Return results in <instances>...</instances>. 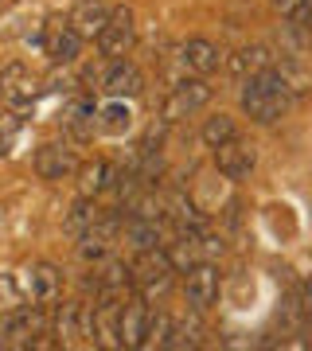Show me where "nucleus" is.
I'll return each mask as SVG.
<instances>
[{"label": "nucleus", "instance_id": "1", "mask_svg": "<svg viewBox=\"0 0 312 351\" xmlns=\"http://www.w3.org/2000/svg\"><path fill=\"white\" fill-rule=\"evenodd\" d=\"M293 86L285 82V75L277 71V63L262 75L246 78V86H242V113H246L250 121H258V125H274L289 113L293 106Z\"/></svg>", "mask_w": 312, "mask_h": 351}, {"label": "nucleus", "instance_id": "2", "mask_svg": "<svg viewBox=\"0 0 312 351\" xmlns=\"http://www.w3.org/2000/svg\"><path fill=\"white\" fill-rule=\"evenodd\" d=\"M55 343H59V348L98 343V332H94V304H86V301L59 304V313H55Z\"/></svg>", "mask_w": 312, "mask_h": 351}, {"label": "nucleus", "instance_id": "3", "mask_svg": "<svg viewBox=\"0 0 312 351\" xmlns=\"http://www.w3.org/2000/svg\"><path fill=\"white\" fill-rule=\"evenodd\" d=\"M172 274H176V265L168 258V250H160V246L141 250L137 262H133V289L141 297H160V293L172 289Z\"/></svg>", "mask_w": 312, "mask_h": 351}, {"label": "nucleus", "instance_id": "4", "mask_svg": "<svg viewBox=\"0 0 312 351\" xmlns=\"http://www.w3.org/2000/svg\"><path fill=\"white\" fill-rule=\"evenodd\" d=\"M39 43H43V55H47L51 63H75L78 47H82V36L71 24V16H47Z\"/></svg>", "mask_w": 312, "mask_h": 351}, {"label": "nucleus", "instance_id": "5", "mask_svg": "<svg viewBox=\"0 0 312 351\" xmlns=\"http://www.w3.org/2000/svg\"><path fill=\"white\" fill-rule=\"evenodd\" d=\"M0 332H4V348H39L43 336H47V316H43L39 304L16 308V313H8Z\"/></svg>", "mask_w": 312, "mask_h": 351}, {"label": "nucleus", "instance_id": "6", "mask_svg": "<svg viewBox=\"0 0 312 351\" xmlns=\"http://www.w3.org/2000/svg\"><path fill=\"white\" fill-rule=\"evenodd\" d=\"M207 101H211V86H207L203 78H184L180 86H172V94H168V98H164V106H160L164 125H176V121L191 117V113L203 110Z\"/></svg>", "mask_w": 312, "mask_h": 351}, {"label": "nucleus", "instance_id": "7", "mask_svg": "<svg viewBox=\"0 0 312 351\" xmlns=\"http://www.w3.org/2000/svg\"><path fill=\"white\" fill-rule=\"evenodd\" d=\"M20 285H24L27 304H39V308H47V304H55L62 297V274L51 262L27 265L24 277H20Z\"/></svg>", "mask_w": 312, "mask_h": 351}, {"label": "nucleus", "instance_id": "8", "mask_svg": "<svg viewBox=\"0 0 312 351\" xmlns=\"http://www.w3.org/2000/svg\"><path fill=\"white\" fill-rule=\"evenodd\" d=\"M117 230H121V219H117V215H101L90 230L78 234V258H82V262H94V265L106 262L110 250H113V242H117Z\"/></svg>", "mask_w": 312, "mask_h": 351}, {"label": "nucleus", "instance_id": "9", "mask_svg": "<svg viewBox=\"0 0 312 351\" xmlns=\"http://www.w3.org/2000/svg\"><path fill=\"white\" fill-rule=\"evenodd\" d=\"M258 164V145L254 141H242V137H230L226 145L215 149V168L226 176V180H246Z\"/></svg>", "mask_w": 312, "mask_h": 351}, {"label": "nucleus", "instance_id": "10", "mask_svg": "<svg viewBox=\"0 0 312 351\" xmlns=\"http://www.w3.org/2000/svg\"><path fill=\"white\" fill-rule=\"evenodd\" d=\"M149 297H125L121 320H117V343L121 348H145V332H149Z\"/></svg>", "mask_w": 312, "mask_h": 351}, {"label": "nucleus", "instance_id": "11", "mask_svg": "<svg viewBox=\"0 0 312 351\" xmlns=\"http://www.w3.org/2000/svg\"><path fill=\"white\" fill-rule=\"evenodd\" d=\"M133 43H137V24H133V12H129V8H113L106 32L98 36L101 55H110V59H125V55L133 51Z\"/></svg>", "mask_w": 312, "mask_h": 351}, {"label": "nucleus", "instance_id": "12", "mask_svg": "<svg viewBox=\"0 0 312 351\" xmlns=\"http://www.w3.org/2000/svg\"><path fill=\"white\" fill-rule=\"evenodd\" d=\"M39 94V78L27 71V66H4L0 71V101L8 106V110H24L27 101H36Z\"/></svg>", "mask_w": 312, "mask_h": 351}, {"label": "nucleus", "instance_id": "13", "mask_svg": "<svg viewBox=\"0 0 312 351\" xmlns=\"http://www.w3.org/2000/svg\"><path fill=\"white\" fill-rule=\"evenodd\" d=\"M219 289H223V281H219V269H215L211 262H200L195 269H187V304L195 308V313H207L215 301H219Z\"/></svg>", "mask_w": 312, "mask_h": 351}, {"label": "nucleus", "instance_id": "14", "mask_svg": "<svg viewBox=\"0 0 312 351\" xmlns=\"http://www.w3.org/2000/svg\"><path fill=\"white\" fill-rule=\"evenodd\" d=\"M36 172L43 176V180H67L71 172H78V156L71 145H43V149L36 152Z\"/></svg>", "mask_w": 312, "mask_h": 351}, {"label": "nucleus", "instance_id": "15", "mask_svg": "<svg viewBox=\"0 0 312 351\" xmlns=\"http://www.w3.org/2000/svg\"><path fill=\"white\" fill-rule=\"evenodd\" d=\"M90 289H94V297H129V289H133V265L125 262H106L101 265V274H94V281H90Z\"/></svg>", "mask_w": 312, "mask_h": 351}, {"label": "nucleus", "instance_id": "16", "mask_svg": "<svg viewBox=\"0 0 312 351\" xmlns=\"http://www.w3.org/2000/svg\"><path fill=\"white\" fill-rule=\"evenodd\" d=\"M180 63H184V71L203 78V75H211V71H219L223 51L215 47L211 39H187L184 47H180Z\"/></svg>", "mask_w": 312, "mask_h": 351}, {"label": "nucleus", "instance_id": "17", "mask_svg": "<svg viewBox=\"0 0 312 351\" xmlns=\"http://www.w3.org/2000/svg\"><path fill=\"white\" fill-rule=\"evenodd\" d=\"M98 117H101V110L90 98H75L71 106H67V113H62V129H67L75 141H90L94 129L101 125Z\"/></svg>", "mask_w": 312, "mask_h": 351}, {"label": "nucleus", "instance_id": "18", "mask_svg": "<svg viewBox=\"0 0 312 351\" xmlns=\"http://www.w3.org/2000/svg\"><path fill=\"white\" fill-rule=\"evenodd\" d=\"M164 219L176 226V234H184V230H203V211L187 199V191H180V188L164 199Z\"/></svg>", "mask_w": 312, "mask_h": 351}, {"label": "nucleus", "instance_id": "19", "mask_svg": "<svg viewBox=\"0 0 312 351\" xmlns=\"http://www.w3.org/2000/svg\"><path fill=\"white\" fill-rule=\"evenodd\" d=\"M110 16H113V8H106L101 0H78L75 12H71V24L78 27L82 39H98L106 32V24H110Z\"/></svg>", "mask_w": 312, "mask_h": 351}, {"label": "nucleus", "instance_id": "20", "mask_svg": "<svg viewBox=\"0 0 312 351\" xmlns=\"http://www.w3.org/2000/svg\"><path fill=\"white\" fill-rule=\"evenodd\" d=\"M141 90H145V75H141L133 63L117 59V63L106 71V94H110V98H137Z\"/></svg>", "mask_w": 312, "mask_h": 351}, {"label": "nucleus", "instance_id": "21", "mask_svg": "<svg viewBox=\"0 0 312 351\" xmlns=\"http://www.w3.org/2000/svg\"><path fill=\"white\" fill-rule=\"evenodd\" d=\"M277 59L269 55V47H262V43H254V47H242V51H235L230 55V75H238V78H254V75H262V71H269Z\"/></svg>", "mask_w": 312, "mask_h": 351}, {"label": "nucleus", "instance_id": "22", "mask_svg": "<svg viewBox=\"0 0 312 351\" xmlns=\"http://www.w3.org/2000/svg\"><path fill=\"white\" fill-rule=\"evenodd\" d=\"M125 239L133 242L137 250H152V246H160V219H141V215H129V219H125Z\"/></svg>", "mask_w": 312, "mask_h": 351}, {"label": "nucleus", "instance_id": "23", "mask_svg": "<svg viewBox=\"0 0 312 351\" xmlns=\"http://www.w3.org/2000/svg\"><path fill=\"white\" fill-rule=\"evenodd\" d=\"M78 176H82V180H78V191H82V195H90V199H94L98 191L113 188V180H117V172H113L106 160L82 164V168H78Z\"/></svg>", "mask_w": 312, "mask_h": 351}, {"label": "nucleus", "instance_id": "24", "mask_svg": "<svg viewBox=\"0 0 312 351\" xmlns=\"http://www.w3.org/2000/svg\"><path fill=\"white\" fill-rule=\"evenodd\" d=\"M200 343H203V320H200V313L191 308V320H184V324H172L168 348H172V351H187V348H200Z\"/></svg>", "mask_w": 312, "mask_h": 351}, {"label": "nucleus", "instance_id": "25", "mask_svg": "<svg viewBox=\"0 0 312 351\" xmlns=\"http://www.w3.org/2000/svg\"><path fill=\"white\" fill-rule=\"evenodd\" d=\"M230 137H238L235 117H226V113L207 117V125H203V145H207V149H219V145H226Z\"/></svg>", "mask_w": 312, "mask_h": 351}, {"label": "nucleus", "instance_id": "26", "mask_svg": "<svg viewBox=\"0 0 312 351\" xmlns=\"http://www.w3.org/2000/svg\"><path fill=\"white\" fill-rule=\"evenodd\" d=\"M27 297H24V285H20V277L12 274H0V316L16 313V308H24Z\"/></svg>", "mask_w": 312, "mask_h": 351}, {"label": "nucleus", "instance_id": "27", "mask_svg": "<svg viewBox=\"0 0 312 351\" xmlns=\"http://www.w3.org/2000/svg\"><path fill=\"white\" fill-rule=\"evenodd\" d=\"M98 219H101V211L90 203V195H82V199L71 207V215H67V230H71V234H82V230H90Z\"/></svg>", "mask_w": 312, "mask_h": 351}, {"label": "nucleus", "instance_id": "28", "mask_svg": "<svg viewBox=\"0 0 312 351\" xmlns=\"http://www.w3.org/2000/svg\"><path fill=\"white\" fill-rule=\"evenodd\" d=\"M168 336H172V316L168 313H152L149 332H145V348H168Z\"/></svg>", "mask_w": 312, "mask_h": 351}, {"label": "nucleus", "instance_id": "29", "mask_svg": "<svg viewBox=\"0 0 312 351\" xmlns=\"http://www.w3.org/2000/svg\"><path fill=\"white\" fill-rule=\"evenodd\" d=\"M129 121H133V113L121 106V98L101 110V129H106V133H125V129H129Z\"/></svg>", "mask_w": 312, "mask_h": 351}, {"label": "nucleus", "instance_id": "30", "mask_svg": "<svg viewBox=\"0 0 312 351\" xmlns=\"http://www.w3.org/2000/svg\"><path fill=\"white\" fill-rule=\"evenodd\" d=\"M16 137H20V117L16 113H0V156L12 152Z\"/></svg>", "mask_w": 312, "mask_h": 351}, {"label": "nucleus", "instance_id": "31", "mask_svg": "<svg viewBox=\"0 0 312 351\" xmlns=\"http://www.w3.org/2000/svg\"><path fill=\"white\" fill-rule=\"evenodd\" d=\"M285 20H289V27H297V32H309V27H312V0H300V4L285 16Z\"/></svg>", "mask_w": 312, "mask_h": 351}, {"label": "nucleus", "instance_id": "32", "mask_svg": "<svg viewBox=\"0 0 312 351\" xmlns=\"http://www.w3.org/2000/svg\"><path fill=\"white\" fill-rule=\"evenodd\" d=\"M297 304H300V313H304V324L312 320V281H304L297 293Z\"/></svg>", "mask_w": 312, "mask_h": 351}, {"label": "nucleus", "instance_id": "33", "mask_svg": "<svg viewBox=\"0 0 312 351\" xmlns=\"http://www.w3.org/2000/svg\"><path fill=\"white\" fill-rule=\"evenodd\" d=\"M297 4H300V0H274V8H277L281 16H289L293 8H297Z\"/></svg>", "mask_w": 312, "mask_h": 351}, {"label": "nucleus", "instance_id": "34", "mask_svg": "<svg viewBox=\"0 0 312 351\" xmlns=\"http://www.w3.org/2000/svg\"><path fill=\"white\" fill-rule=\"evenodd\" d=\"M0 348H4V332H0Z\"/></svg>", "mask_w": 312, "mask_h": 351}, {"label": "nucleus", "instance_id": "35", "mask_svg": "<svg viewBox=\"0 0 312 351\" xmlns=\"http://www.w3.org/2000/svg\"><path fill=\"white\" fill-rule=\"evenodd\" d=\"M309 36H312V27H309Z\"/></svg>", "mask_w": 312, "mask_h": 351}, {"label": "nucleus", "instance_id": "36", "mask_svg": "<svg viewBox=\"0 0 312 351\" xmlns=\"http://www.w3.org/2000/svg\"><path fill=\"white\" fill-rule=\"evenodd\" d=\"M309 324H312V320H309Z\"/></svg>", "mask_w": 312, "mask_h": 351}]
</instances>
